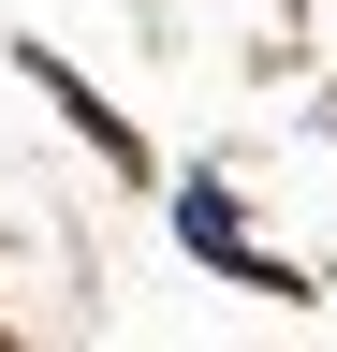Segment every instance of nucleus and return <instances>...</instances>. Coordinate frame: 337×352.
Returning <instances> with one entry per match:
<instances>
[{
  "label": "nucleus",
  "instance_id": "nucleus-1",
  "mask_svg": "<svg viewBox=\"0 0 337 352\" xmlns=\"http://www.w3.org/2000/svg\"><path fill=\"white\" fill-rule=\"evenodd\" d=\"M176 235H191L205 264H235V279H264V294H293V279H279V264H264V250H249V235H235V206H220V191H176Z\"/></svg>",
  "mask_w": 337,
  "mask_h": 352
}]
</instances>
